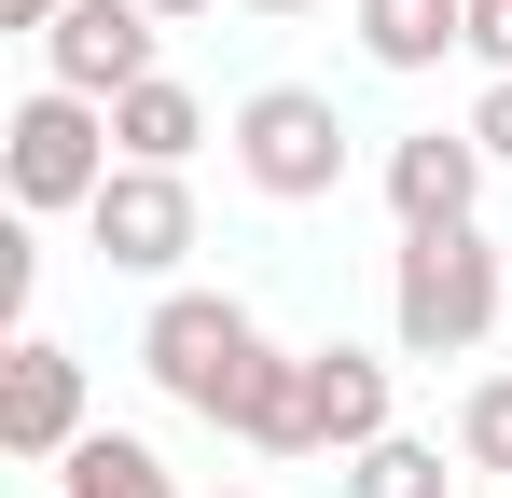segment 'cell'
Here are the masks:
<instances>
[{
  "instance_id": "6da1fadb",
  "label": "cell",
  "mask_w": 512,
  "mask_h": 498,
  "mask_svg": "<svg viewBox=\"0 0 512 498\" xmlns=\"http://www.w3.org/2000/svg\"><path fill=\"white\" fill-rule=\"evenodd\" d=\"M388 332H402V360H471L485 332H512V263L485 249V222L402 236V263H388Z\"/></svg>"
},
{
  "instance_id": "7a4b0ae2",
  "label": "cell",
  "mask_w": 512,
  "mask_h": 498,
  "mask_svg": "<svg viewBox=\"0 0 512 498\" xmlns=\"http://www.w3.org/2000/svg\"><path fill=\"white\" fill-rule=\"evenodd\" d=\"M139 374H153L180 415H208V429H222L236 388L263 374V319L236 305V291H167V305L139 319Z\"/></svg>"
},
{
  "instance_id": "3957f363",
  "label": "cell",
  "mask_w": 512,
  "mask_h": 498,
  "mask_svg": "<svg viewBox=\"0 0 512 498\" xmlns=\"http://www.w3.org/2000/svg\"><path fill=\"white\" fill-rule=\"evenodd\" d=\"M111 166H125V139H111V97H70V83L14 97V125H0V180H14V208H28V222L97 208V180H111Z\"/></svg>"
},
{
  "instance_id": "277c9868",
  "label": "cell",
  "mask_w": 512,
  "mask_h": 498,
  "mask_svg": "<svg viewBox=\"0 0 512 498\" xmlns=\"http://www.w3.org/2000/svg\"><path fill=\"white\" fill-rule=\"evenodd\" d=\"M236 166L277 208H319V194H346V111L319 83H263V97H236Z\"/></svg>"
},
{
  "instance_id": "5b68a950",
  "label": "cell",
  "mask_w": 512,
  "mask_h": 498,
  "mask_svg": "<svg viewBox=\"0 0 512 498\" xmlns=\"http://www.w3.org/2000/svg\"><path fill=\"white\" fill-rule=\"evenodd\" d=\"M84 236L111 277H180V249H194V194H180V166H111L84 208Z\"/></svg>"
},
{
  "instance_id": "8992f818",
  "label": "cell",
  "mask_w": 512,
  "mask_h": 498,
  "mask_svg": "<svg viewBox=\"0 0 512 498\" xmlns=\"http://www.w3.org/2000/svg\"><path fill=\"white\" fill-rule=\"evenodd\" d=\"M70 443H84V360L56 332H14V360H0V457L56 471Z\"/></svg>"
},
{
  "instance_id": "52a82bcc",
  "label": "cell",
  "mask_w": 512,
  "mask_h": 498,
  "mask_svg": "<svg viewBox=\"0 0 512 498\" xmlns=\"http://www.w3.org/2000/svg\"><path fill=\"white\" fill-rule=\"evenodd\" d=\"M153 0H70L56 28H42V83H70V97H125V83H153Z\"/></svg>"
},
{
  "instance_id": "ba28073f",
  "label": "cell",
  "mask_w": 512,
  "mask_h": 498,
  "mask_svg": "<svg viewBox=\"0 0 512 498\" xmlns=\"http://www.w3.org/2000/svg\"><path fill=\"white\" fill-rule=\"evenodd\" d=\"M388 208H402V236L471 222V208H485V139H471V125H416V139H388Z\"/></svg>"
},
{
  "instance_id": "9c48e42d",
  "label": "cell",
  "mask_w": 512,
  "mask_h": 498,
  "mask_svg": "<svg viewBox=\"0 0 512 498\" xmlns=\"http://www.w3.org/2000/svg\"><path fill=\"white\" fill-rule=\"evenodd\" d=\"M305 402H319V457L388 443V360L374 346H305Z\"/></svg>"
},
{
  "instance_id": "30bf717a",
  "label": "cell",
  "mask_w": 512,
  "mask_h": 498,
  "mask_svg": "<svg viewBox=\"0 0 512 498\" xmlns=\"http://www.w3.org/2000/svg\"><path fill=\"white\" fill-rule=\"evenodd\" d=\"M250 457H319V402H305V360L291 346H263V374L236 388V415H222Z\"/></svg>"
},
{
  "instance_id": "8fae6325",
  "label": "cell",
  "mask_w": 512,
  "mask_h": 498,
  "mask_svg": "<svg viewBox=\"0 0 512 498\" xmlns=\"http://www.w3.org/2000/svg\"><path fill=\"white\" fill-rule=\"evenodd\" d=\"M346 14H360V56L374 70H443L471 42V0H346Z\"/></svg>"
},
{
  "instance_id": "7c38bea8",
  "label": "cell",
  "mask_w": 512,
  "mask_h": 498,
  "mask_svg": "<svg viewBox=\"0 0 512 498\" xmlns=\"http://www.w3.org/2000/svg\"><path fill=\"white\" fill-rule=\"evenodd\" d=\"M111 139H125V166H180L194 139H208V97L153 70V83H125V97H111Z\"/></svg>"
},
{
  "instance_id": "4fadbf2b",
  "label": "cell",
  "mask_w": 512,
  "mask_h": 498,
  "mask_svg": "<svg viewBox=\"0 0 512 498\" xmlns=\"http://www.w3.org/2000/svg\"><path fill=\"white\" fill-rule=\"evenodd\" d=\"M56 498H180V485H167V457H153L139 429H84V443L56 457Z\"/></svg>"
},
{
  "instance_id": "5bb4252c",
  "label": "cell",
  "mask_w": 512,
  "mask_h": 498,
  "mask_svg": "<svg viewBox=\"0 0 512 498\" xmlns=\"http://www.w3.org/2000/svg\"><path fill=\"white\" fill-rule=\"evenodd\" d=\"M346 498H457V471H443V443L388 429V443H360V457H346Z\"/></svg>"
},
{
  "instance_id": "9a60e30c",
  "label": "cell",
  "mask_w": 512,
  "mask_h": 498,
  "mask_svg": "<svg viewBox=\"0 0 512 498\" xmlns=\"http://www.w3.org/2000/svg\"><path fill=\"white\" fill-rule=\"evenodd\" d=\"M457 457H471V471H499V485H512V374H485V388L457 402Z\"/></svg>"
},
{
  "instance_id": "2e32d148",
  "label": "cell",
  "mask_w": 512,
  "mask_h": 498,
  "mask_svg": "<svg viewBox=\"0 0 512 498\" xmlns=\"http://www.w3.org/2000/svg\"><path fill=\"white\" fill-rule=\"evenodd\" d=\"M471 56H485V83H512V0H471Z\"/></svg>"
},
{
  "instance_id": "e0dca14e",
  "label": "cell",
  "mask_w": 512,
  "mask_h": 498,
  "mask_svg": "<svg viewBox=\"0 0 512 498\" xmlns=\"http://www.w3.org/2000/svg\"><path fill=\"white\" fill-rule=\"evenodd\" d=\"M471 139H485V166H512V83H485V97H471Z\"/></svg>"
},
{
  "instance_id": "ac0fdd59",
  "label": "cell",
  "mask_w": 512,
  "mask_h": 498,
  "mask_svg": "<svg viewBox=\"0 0 512 498\" xmlns=\"http://www.w3.org/2000/svg\"><path fill=\"white\" fill-rule=\"evenodd\" d=\"M56 14H70V0H0V28H28V42H42Z\"/></svg>"
},
{
  "instance_id": "d6986e66",
  "label": "cell",
  "mask_w": 512,
  "mask_h": 498,
  "mask_svg": "<svg viewBox=\"0 0 512 498\" xmlns=\"http://www.w3.org/2000/svg\"><path fill=\"white\" fill-rule=\"evenodd\" d=\"M153 14H167V28H180V14H222V0H153Z\"/></svg>"
},
{
  "instance_id": "ffe728a7",
  "label": "cell",
  "mask_w": 512,
  "mask_h": 498,
  "mask_svg": "<svg viewBox=\"0 0 512 498\" xmlns=\"http://www.w3.org/2000/svg\"><path fill=\"white\" fill-rule=\"evenodd\" d=\"M250 14H319V0H250Z\"/></svg>"
}]
</instances>
